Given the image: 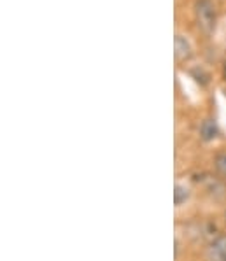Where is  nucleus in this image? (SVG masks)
I'll return each mask as SVG.
<instances>
[{"label":"nucleus","instance_id":"1a4fd4ad","mask_svg":"<svg viewBox=\"0 0 226 261\" xmlns=\"http://www.w3.org/2000/svg\"><path fill=\"white\" fill-rule=\"evenodd\" d=\"M224 217H226V214H224Z\"/></svg>","mask_w":226,"mask_h":261},{"label":"nucleus","instance_id":"f03ea898","mask_svg":"<svg viewBox=\"0 0 226 261\" xmlns=\"http://www.w3.org/2000/svg\"><path fill=\"white\" fill-rule=\"evenodd\" d=\"M207 261H226V235L217 237L207 247Z\"/></svg>","mask_w":226,"mask_h":261},{"label":"nucleus","instance_id":"0eeeda50","mask_svg":"<svg viewBox=\"0 0 226 261\" xmlns=\"http://www.w3.org/2000/svg\"><path fill=\"white\" fill-rule=\"evenodd\" d=\"M193 76L197 78L198 83H202V84H207V83H209V76L204 74L202 70H200V72H198V70H193Z\"/></svg>","mask_w":226,"mask_h":261},{"label":"nucleus","instance_id":"39448f33","mask_svg":"<svg viewBox=\"0 0 226 261\" xmlns=\"http://www.w3.org/2000/svg\"><path fill=\"white\" fill-rule=\"evenodd\" d=\"M187 197H190V190L184 186H175V191H174V202H175V205H181L182 202H186L187 200Z\"/></svg>","mask_w":226,"mask_h":261},{"label":"nucleus","instance_id":"423d86ee","mask_svg":"<svg viewBox=\"0 0 226 261\" xmlns=\"http://www.w3.org/2000/svg\"><path fill=\"white\" fill-rule=\"evenodd\" d=\"M214 165H216L217 172L226 177V153H223V155H217L216 160H214Z\"/></svg>","mask_w":226,"mask_h":261},{"label":"nucleus","instance_id":"7ed1b4c3","mask_svg":"<svg viewBox=\"0 0 226 261\" xmlns=\"http://www.w3.org/2000/svg\"><path fill=\"white\" fill-rule=\"evenodd\" d=\"M174 49H175V58L177 60H187L191 56V46L182 35H175Z\"/></svg>","mask_w":226,"mask_h":261},{"label":"nucleus","instance_id":"f257e3e1","mask_svg":"<svg viewBox=\"0 0 226 261\" xmlns=\"http://www.w3.org/2000/svg\"><path fill=\"white\" fill-rule=\"evenodd\" d=\"M197 20L204 32H212L216 26V7L212 0H198L197 2Z\"/></svg>","mask_w":226,"mask_h":261},{"label":"nucleus","instance_id":"6e6552de","mask_svg":"<svg viewBox=\"0 0 226 261\" xmlns=\"http://www.w3.org/2000/svg\"><path fill=\"white\" fill-rule=\"evenodd\" d=\"M223 72H224V78H226V60H224V67H223Z\"/></svg>","mask_w":226,"mask_h":261},{"label":"nucleus","instance_id":"20e7f679","mask_svg":"<svg viewBox=\"0 0 226 261\" xmlns=\"http://www.w3.org/2000/svg\"><path fill=\"white\" fill-rule=\"evenodd\" d=\"M200 135L204 140H214L217 137V125L212 120H205L200 126Z\"/></svg>","mask_w":226,"mask_h":261}]
</instances>
